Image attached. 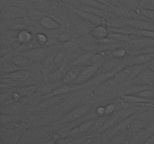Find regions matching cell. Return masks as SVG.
Masks as SVG:
<instances>
[{"mask_svg":"<svg viewBox=\"0 0 154 144\" xmlns=\"http://www.w3.org/2000/svg\"><path fill=\"white\" fill-rule=\"evenodd\" d=\"M92 110H93V104H81L72 110L70 112L63 116L60 119V123L68 124L78 119H81L90 114Z\"/></svg>","mask_w":154,"mask_h":144,"instance_id":"1","label":"cell"},{"mask_svg":"<svg viewBox=\"0 0 154 144\" xmlns=\"http://www.w3.org/2000/svg\"><path fill=\"white\" fill-rule=\"evenodd\" d=\"M56 46H36L32 49L26 50L22 51V53L31 58L34 62L43 61L51 52L54 50Z\"/></svg>","mask_w":154,"mask_h":144,"instance_id":"2","label":"cell"},{"mask_svg":"<svg viewBox=\"0 0 154 144\" xmlns=\"http://www.w3.org/2000/svg\"><path fill=\"white\" fill-rule=\"evenodd\" d=\"M128 84H134V85L139 86H153L154 70L147 64V65L145 68H144L138 73V74Z\"/></svg>","mask_w":154,"mask_h":144,"instance_id":"3","label":"cell"},{"mask_svg":"<svg viewBox=\"0 0 154 144\" xmlns=\"http://www.w3.org/2000/svg\"><path fill=\"white\" fill-rule=\"evenodd\" d=\"M47 97H44L43 99L36 105V112H42L47 110L52 109L54 106H58L60 103L66 98V94L63 95H49L47 94Z\"/></svg>","mask_w":154,"mask_h":144,"instance_id":"4","label":"cell"},{"mask_svg":"<svg viewBox=\"0 0 154 144\" xmlns=\"http://www.w3.org/2000/svg\"><path fill=\"white\" fill-rule=\"evenodd\" d=\"M118 70H114L111 72H97L95 74V76L92 78L90 80L84 83V85H81L78 86V90L81 88H93L95 87L98 86L100 84L103 83L105 81L111 79Z\"/></svg>","mask_w":154,"mask_h":144,"instance_id":"5","label":"cell"},{"mask_svg":"<svg viewBox=\"0 0 154 144\" xmlns=\"http://www.w3.org/2000/svg\"><path fill=\"white\" fill-rule=\"evenodd\" d=\"M117 84L114 83L111 79L105 81L103 83L100 84L98 86L95 87L93 90V93L96 99L107 98L109 95H111L115 90V86Z\"/></svg>","mask_w":154,"mask_h":144,"instance_id":"6","label":"cell"},{"mask_svg":"<svg viewBox=\"0 0 154 144\" xmlns=\"http://www.w3.org/2000/svg\"><path fill=\"white\" fill-rule=\"evenodd\" d=\"M124 59L123 63L125 66H132L135 64H147L154 59V52L153 53L143 54H130L127 55Z\"/></svg>","mask_w":154,"mask_h":144,"instance_id":"7","label":"cell"},{"mask_svg":"<svg viewBox=\"0 0 154 144\" xmlns=\"http://www.w3.org/2000/svg\"><path fill=\"white\" fill-rule=\"evenodd\" d=\"M98 70L99 69L94 66L86 64L84 67L82 68L81 71L78 74L77 79L74 82V85L77 86L84 85L95 76V74L98 72Z\"/></svg>","mask_w":154,"mask_h":144,"instance_id":"8","label":"cell"},{"mask_svg":"<svg viewBox=\"0 0 154 144\" xmlns=\"http://www.w3.org/2000/svg\"><path fill=\"white\" fill-rule=\"evenodd\" d=\"M72 12L75 14L78 15V16L83 19L84 20L90 22V23L95 24V25H102V24H105V18L101 17V16H96V15L93 14L89 12L84 11V10H81L78 8H72L71 9Z\"/></svg>","mask_w":154,"mask_h":144,"instance_id":"9","label":"cell"},{"mask_svg":"<svg viewBox=\"0 0 154 144\" xmlns=\"http://www.w3.org/2000/svg\"><path fill=\"white\" fill-rule=\"evenodd\" d=\"M96 118H91V119L86 120V121L81 122V124L77 125L76 127H75L72 130H71L67 137L78 138L81 137V136H87V132L89 131L90 128L92 127V125H93V122H94Z\"/></svg>","mask_w":154,"mask_h":144,"instance_id":"10","label":"cell"},{"mask_svg":"<svg viewBox=\"0 0 154 144\" xmlns=\"http://www.w3.org/2000/svg\"><path fill=\"white\" fill-rule=\"evenodd\" d=\"M123 60L114 58L113 56L108 59H105L100 68L98 70V72H111L119 70L122 68L125 67V64L123 63Z\"/></svg>","mask_w":154,"mask_h":144,"instance_id":"11","label":"cell"},{"mask_svg":"<svg viewBox=\"0 0 154 144\" xmlns=\"http://www.w3.org/2000/svg\"><path fill=\"white\" fill-rule=\"evenodd\" d=\"M131 73H132L131 66H125L117 71V73L111 78V80L117 85L129 83L130 81Z\"/></svg>","mask_w":154,"mask_h":144,"instance_id":"12","label":"cell"},{"mask_svg":"<svg viewBox=\"0 0 154 144\" xmlns=\"http://www.w3.org/2000/svg\"><path fill=\"white\" fill-rule=\"evenodd\" d=\"M148 19L141 20V19H130L127 20L126 22L129 26L135 28V29L141 30H154V23L152 20L147 21Z\"/></svg>","mask_w":154,"mask_h":144,"instance_id":"13","label":"cell"},{"mask_svg":"<svg viewBox=\"0 0 154 144\" xmlns=\"http://www.w3.org/2000/svg\"><path fill=\"white\" fill-rule=\"evenodd\" d=\"M80 104V100L75 98H67L58 105V108L61 115L63 116Z\"/></svg>","mask_w":154,"mask_h":144,"instance_id":"14","label":"cell"},{"mask_svg":"<svg viewBox=\"0 0 154 144\" xmlns=\"http://www.w3.org/2000/svg\"><path fill=\"white\" fill-rule=\"evenodd\" d=\"M39 25L42 27V28L48 30V31H54V30L58 29L61 26L60 22H58L57 20L48 15H45L39 20Z\"/></svg>","mask_w":154,"mask_h":144,"instance_id":"15","label":"cell"},{"mask_svg":"<svg viewBox=\"0 0 154 144\" xmlns=\"http://www.w3.org/2000/svg\"><path fill=\"white\" fill-rule=\"evenodd\" d=\"M11 61L20 68L29 67V66H31L34 63V62L31 58L27 57L26 56L23 54L21 52L14 54L12 56Z\"/></svg>","mask_w":154,"mask_h":144,"instance_id":"16","label":"cell"},{"mask_svg":"<svg viewBox=\"0 0 154 144\" xmlns=\"http://www.w3.org/2000/svg\"><path fill=\"white\" fill-rule=\"evenodd\" d=\"M81 69H82L81 65L73 66L72 69L66 71V74H65L64 77H63V82L66 84H69V85L74 84Z\"/></svg>","mask_w":154,"mask_h":144,"instance_id":"17","label":"cell"},{"mask_svg":"<svg viewBox=\"0 0 154 144\" xmlns=\"http://www.w3.org/2000/svg\"><path fill=\"white\" fill-rule=\"evenodd\" d=\"M27 16L26 17H21V18H16V19H13L9 21V27L12 31H18V30L26 29V26H28V20H27Z\"/></svg>","mask_w":154,"mask_h":144,"instance_id":"18","label":"cell"},{"mask_svg":"<svg viewBox=\"0 0 154 144\" xmlns=\"http://www.w3.org/2000/svg\"><path fill=\"white\" fill-rule=\"evenodd\" d=\"M122 100L128 104H147L151 103L154 99H147L136 94H123Z\"/></svg>","mask_w":154,"mask_h":144,"instance_id":"19","label":"cell"},{"mask_svg":"<svg viewBox=\"0 0 154 144\" xmlns=\"http://www.w3.org/2000/svg\"><path fill=\"white\" fill-rule=\"evenodd\" d=\"M34 36L32 33L27 29H22L17 32L16 35V40L20 44H25L33 40Z\"/></svg>","mask_w":154,"mask_h":144,"instance_id":"20","label":"cell"},{"mask_svg":"<svg viewBox=\"0 0 154 144\" xmlns=\"http://www.w3.org/2000/svg\"><path fill=\"white\" fill-rule=\"evenodd\" d=\"M108 35V29L105 24L96 26V27L91 30V36L97 40L105 38Z\"/></svg>","mask_w":154,"mask_h":144,"instance_id":"21","label":"cell"},{"mask_svg":"<svg viewBox=\"0 0 154 144\" xmlns=\"http://www.w3.org/2000/svg\"><path fill=\"white\" fill-rule=\"evenodd\" d=\"M45 15L42 10L35 8H30L27 10V17L30 20L39 21Z\"/></svg>","mask_w":154,"mask_h":144,"instance_id":"22","label":"cell"},{"mask_svg":"<svg viewBox=\"0 0 154 144\" xmlns=\"http://www.w3.org/2000/svg\"><path fill=\"white\" fill-rule=\"evenodd\" d=\"M81 4H85L87 6H90V7L92 8H95L101 9V10H109L108 5L98 1V0H81Z\"/></svg>","mask_w":154,"mask_h":144,"instance_id":"23","label":"cell"},{"mask_svg":"<svg viewBox=\"0 0 154 144\" xmlns=\"http://www.w3.org/2000/svg\"><path fill=\"white\" fill-rule=\"evenodd\" d=\"M93 52H87V53H84L82 55L79 56L75 61L72 62V64L74 66L75 65H82V64H87L90 62V58L93 56Z\"/></svg>","mask_w":154,"mask_h":144,"instance_id":"24","label":"cell"},{"mask_svg":"<svg viewBox=\"0 0 154 144\" xmlns=\"http://www.w3.org/2000/svg\"><path fill=\"white\" fill-rule=\"evenodd\" d=\"M105 57L102 55V53L93 54V56L90 58V62H89L87 64L93 65L94 67L97 68L98 69H99L101 66H102V64H103L104 62H105Z\"/></svg>","mask_w":154,"mask_h":144,"instance_id":"25","label":"cell"},{"mask_svg":"<svg viewBox=\"0 0 154 144\" xmlns=\"http://www.w3.org/2000/svg\"><path fill=\"white\" fill-rule=\"evenodd\" d=\"M48 38H49V36L43 32H38L34 36V40H35L39 46H46L48 41Z\"/></svg>","mask_w":154,"mask_h":144,"instance_id":"26","label":"cell"},{"mask_svg":"<svg viewBox=\"0 0 154 144\" xmlns=\"http://www.w3.org/2000/svg\"><path fill=\"white\" fill-rule=\"evenodd\" d=\"M37 91V87L35 85H27L20 88V92L23 97L30 96Z\"/></svg>","mask_w":154,"mask_h":144,"instance_id":"27","label":"cell"},{"mask_svg":"<svg viewBox=\"0 0 154 144\" xmlns=\"http://www.w3.org/2000/svg\"><path fill=\"white\" fill-rule=\"evenodd\" d=\"M134 34H136L138 37L140 38L154 39V30H141L135 28Z\"/></svg>","mask_w":154,"mask_h":144,"instance_id":"28","label":"cell"},{"mask_svg":"<svg viewBox=\"0 0 154 144\" xmlns=\"http://www.w3.org/2000/svg\"><path fill=\"white\" fill-rule=\"evenodd\" d=\"M55 36H57V37L58 38L60 44H63L65 43V42H67L73 38V34H72L70 31H69V30H65L63 32L60 33V34Z\"/></svg>","mask_w":154,"mask_h":144,"instance_id":"29","label":"cell"},{"mask_svg":"<svg viewBox=\"0 0 154 144\" xmlns=\"http://www.w3.org/2000/svg\"><path fill=\"white\" fill-rule=\"evenodd\" d=\"M140 16H143V17L148 19L150 20L154 21V10H150V9H146V8H140L138 10Z\"/></svg>","mask_w":154,"mask_h":144,"instance_id":"30","label":"cell"},{"mask_svg":"<svg viewBox=\"0 0 154 144\" xmlns=\"http://www.w3.org/2000/svg\"><path fill=\"white\" fill-rule=\"evenodd\" d=\"M126 56H127V50L125 48H117L111 52V56L120 59H123L126 58Z\"/></svg>","mask_w":154,"mask_h":144,"instance_id":"31","label":"cell"},{"mask_svg":"<svg viewBox=\"0 0 154 144\" xmlns=\"http://www.w3.org/2000/svg\"><path fill=\"white\" fill-rule=\"evenodd\" d=\"M135 94L140 96V97L144 98L154 99V91L150 88H145V89L142 90V91L139 92H138L137 94Z\"/></svg>","mask_w":154,"mask_h":144,"instance_id":"32","label":"cell"},{"mask_svg":"<svg viewBox=\"0 0 154 144\" xmlns=\"http://www.w3.org/2000/svg\"><path fill=\"white\" fill-rule=\"evenodd\" d=\"M141 8L154 10V0H138Z\"/></svg>","mask_w":154,"mask_h":144,"instance_id":"33","label":"cell"},{"mask_svg":"<svg viewBox=\"0 0 154 144\" xmlns=\"http://www.w3.org/2000/svg\"><path fill=\"white\" fill-rule=\"evenodd\" d=\"M105 116H109L112 115L115 112L116 110H117V105L115 104H108L105 106Z\"/></svg>","mask_w":154,"mask_h":144,"instance_id":"34","label":"cell"},{"mask_svg":"<svg viewBox=\"0 0 154 144\" xmlns=\"http://www.w3.org/2000/svg\"><path fill=\"white\" fill-rule=\"evenodd\" d=\"M66 57V52L63 50H60L59 52H57L55 56V58H54V64H57V63H60L63 61V59Z\"/></svg>","mask_w":154,"mask_h":144,"instance_id":"35","label":"cell"},{"mask_svg":"<svg viewBox=\"0 0 154 144\" xmlns=\"http://www.w3.org/2000/svg\"><path fill=\"white\" fill-rule=\"evenodd\" d=\"M95 114L96 115L97 117H102V116H105V106H98L95 109L94 111Z\"/></svg>","mask_w":154,"mask_h":144,"instance_id":"36","label":"cell"},{"mask_svg":"<svg viewBox=\"0 0 154 144\" xmlns=\"http://www.w3.org/2000/svg\"><path fill=\"white\" fill-rule=\"evenodd\" d=\"M21 97H22V94H20V92H14L12 93L11 94V100L14 103L18 102L20 100Z\"/></svg>","mask_w":154,"mask_h":144,"instance_id":"37","label":"cell"},{"mask_svg":"<svg viewBox=\"0 0 154 144\" xmlns=\"http://www.w3.org/2000/svg\"><path fill=\"white\" fill-rule=\"evenodd\" d=\"M98 1L104 3V4H107V5H108V4H109L110 3H111V0H98Z\"/></svg>","mask_w":154,"mask_h":144,"instance_id":"38","label":"cell"},{"mask_svg":"<svg viewBox=\"0 0 154 144\" xmlns=\"http://www.w3.org/2000/svg\"><path fill=\"white\" fill-rule=\"evenodd\" d=\"M148 65L150 66V67H151L154 70V59L152 60V61H150V62L148 63Z\"/></svg>","mask_w":154,"mask_h":144,"instance_id":"39","label":"cell"}]
</instances>
